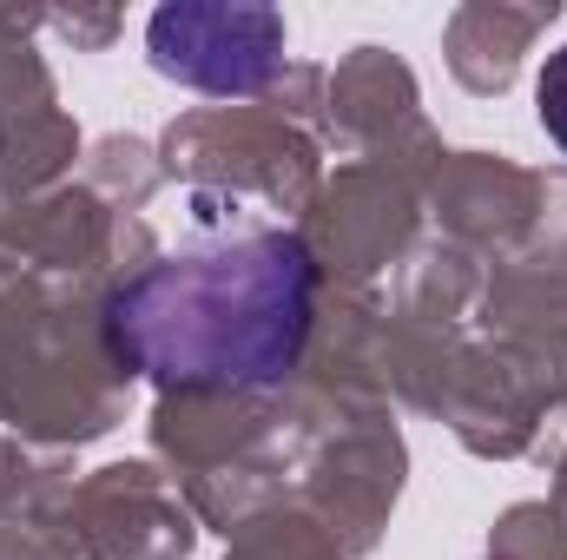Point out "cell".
Listing matches in <instances>:
<instances>
[{"label":"cell","instance_id":"3","mask_svg":"<svg viewBox=\"0 0 567 560\" xmlns=\"http://www.w3.org/2000/svg\"><path fill=\"white\" fill-rule=\"evenodd\" d=\"M535 106H542V126H548V139L567 152V46H561V53H548L542 80H535Z\"/></svg>","mask_w":567,"mask_h":560},{"label":"cell","instance_id":"1","mask_svg":"<svg viewBox=\"0 0 567 560\" xmlns=\"http://www.w3.org/2000/svg\"><path fill=\"white\" fill-rule=\"evenodd\" d=\"M310 251L290 231H245L172 251L113 290V350L172 390H278L310 336Z\"/></svg>","mask_w":567,"mask_h":560},{"label":"cell","instance_id":"2","mask_svg":"<svg viewBox=\"0 0 567 560\" xmlns=\"http://www.w3.org/2000/svg\"><path fill=\"white\" fill-rule=\"evenodd\" d=\"M278 53L284 20L271 7H158L152 13V66L205 93L265 86Z\"/></svg>","mask_w":567,"mask_h":560}]
</instances>
